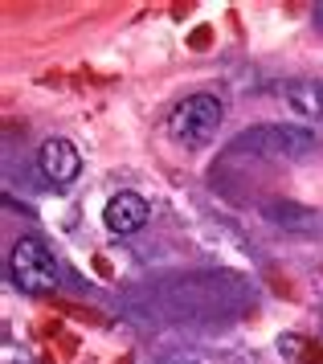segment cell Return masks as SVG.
<instances>
[{
    "instance_id": "obj_1",
    "label": "cell",
    "mask_w": 323,
    "mask_h": 364,
    "mask_svg": "<svg viewBox=\"0 0 323 364\" xmlns=\"http://www.w3.org/2000/svg\"><path fill=\"white\" fill-rule=\"evenodd\" d=\"M221 119H226V107L217 95H189L184 102L172 107V115H168V135L184 144V148H201V144H209L217 127H221Z\"/></svg>"
},
{
    "instance_id": "obj_2",
    "label": "cell",
    "mask_w": 323,
    "mask_h": 364,
    "mask_svg": "<svg viewBox=\"0 0 323 364\" xmlns=\"http://www.w3.org/2000/svg\"><path fill=\"white\" fill-rule=\"evenodd\" d=\"M9 270H13V282L25 295H46L58 282V258L41 237H21L9 254Z\"/></svg>"
},
{
    "instance_id": "obj_3",
    "label": "cell",
    "mask_w": 323,
    "mask_h": 364,
    "mask_svg": "<svg viewBox=\"0 0 323 364\" xmlns=\"http://www.w3.org/2000/svg\"><path fill=\"white\" fill-rule=\"evenodd\" d=\"M311 144H315L311 132H303V127H275V123L242 135V148L266 151V156H303V151H311Z\"/></svg>"
},
{
    "instance_id": "obj_4",
    "label": "cell",
    "mask_w": 323,
    "mask_h": 364,
    "mask_svg": "<svg viewBox=\"0 0 323 364\" xmlns=\"http://www.w3.org/2000/svg\"><path fill=\"white\" fill-rule=\"evenodd\" d=\"M37 168L46 172L49 184L65 188V184L78 181L82 156H78V148H74L70 139H58V135H53V139H46V144H41V151H37Z\"/></svg>"
},
{
    "instance_id": "obj_5",
    "label": "cell",
    "mask_w": 323,
    "mask_h": 364,
    "mask_svg": "<svg viewBox=\"0 0 323 364\" xmlns=\"http://www.w3.org/2000/svg\"><path fill=\"white\" fill-rule=\"evenodd\" d=\"M102 225L111 233H139L147 225V200L139 193H115L107 205H102Z\"/></svg>"
},
{
    "instance_id": "obj_6",
    "label": "cell",
    "mask_w": 323,
    "mask_h": 364,
    "mask_svg": "<svg viewBox=\"0 0 323 364\" xmlns=\"http://www.w3.org/2000/svg\"><path fill=\"white\" fill-rule=\"evenodd\" d=\"M262 213H266V221H275V225H282L291 233H315L323 225L319 213H311V209L295 205V200H270V205H262Z\"/></svg>"
},
{
    "instance_id": "obj_7",
    "label": "cell",
    "mask_w": 323,
    "mask_h": 364,
    "mask_svg": "<svg viewBox=\"0 0 323 364\" xmlns=\"http://www.w3.org/2000/svg\"><path fill=\"white\" fill-rule=\"evenodd\" d=\"M282 99H287V107H295L299 115L323 119V86L319 82H287L282 86Z\"/></svg>"
},
{
    "instance_id": "obj_8",
    "label": "cell",
    "mask_w": 323,
    "mask_h": 364,
    "mask_svg": "<svg viewBox=\"0 0 323 364\" xmlns=\"http://www.w3.org/2000/svg\"><path fill=\"white\" fill-rule=\"evenodd\" d=\"M319 274H323V266H319Z\"/></svg>"
}]
</instances>
